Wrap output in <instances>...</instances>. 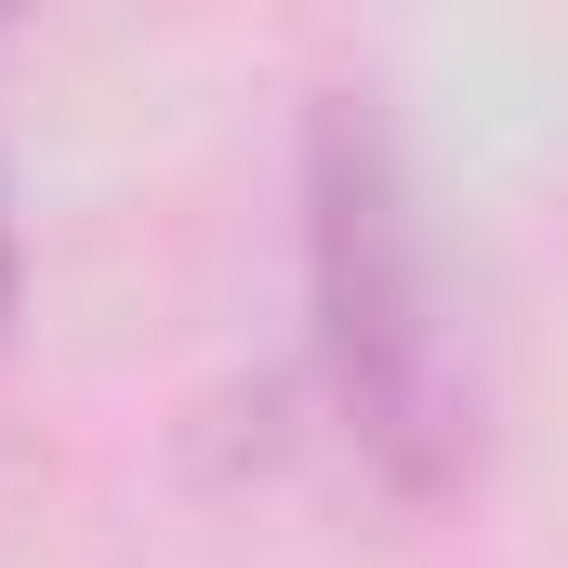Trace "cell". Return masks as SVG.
<instances>
[{
	"label": "cell",
	"mask_w": 568,
	"mask_h": 568,
	"mask_svg": "<svg viewBox=\"0 0 568 568\" xmlns=\"http://www.w3.org/2000/svg\"><path fill=\"white\" fill-rule=\"evenodd\" d=\"M317 265H331V371H344V410L357 436H384L410 476L436 463V331L410 317L397 278V199L371 185V145L317 133Z\"/></svg>",
	"instance_id": "1"
},
{
	"label": "cell",
	"mask_w": 568,
	"mask_h": 568,
	"mask_svg": "<svg viewBox=\"0 0 568 568\" xmlns=\"http://www.w3.org/2000/svg\"><path fill=\"white\" fill-rule=\"evenodd\" d=\"M0 304H13V225H0Z\"/></svg>",
	"instance_id": "2"
}]
</instances>
